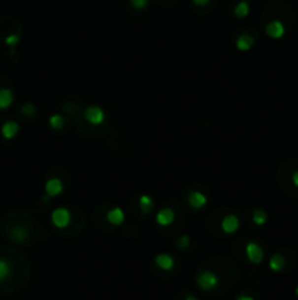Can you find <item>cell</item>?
Masks as SVG:
<instances>
[{
  "instance_id": "obj_10",
  "label": "cell",
  "mask_w": 298,
  "mask_h": 300,
  "mask_svg": "<svg viewBox=\"0 0 298 300\" xmlns=\"http://www.w3.org/2000/svg\"><path fill=\"white\" fill-rule=\"evenodd\" d=\"M154 263L161 269V271H172L175 266V259L171 257L170 254H158L154 258Z\"/></svg>"
},
{
  "instance_id": "obj_6",
  "label": "cell",
  "mask_w": 298,
  "mask_h": 300,
  "mask_svg": "<svg viewBox=\"0 0 298 300\" xmlns=\"http://www.w3.org/2000/svg\"><path fill=\"white\" fill-rule=\"evenodd\" d=\"M244 252H246L247 259H249L252 263H255V265H260V263L263 262V259H265V251H263V248H262L259 243H256V242L247 243Z\"/></svg>"
},
{
  "instance_id": "obj_28",
  "label": "cell",
  "mask_w": 298,
  "mask_h": 300,
  "mask_svg": "<svg viewBox=\"0 0 298 300\" xmlns=\"http://www.w3.org/2000/svg\"><path fill=\"white\" fill-rule=\"evenodd\" d=\"M235 300H255V298L250 296V295H240V296H237Z\"/></svg>"
},
{
  "instance_id": "obj_3",
  "label": "cell",
  "mask_w": 298,
  "mask_h": 300,
  "mask_svg": "<svg viewBox=\"0 0 298 300\" xmlns=\"http://www.w3.org/2000/svg\"><path fill=\"white\" fill-rule=\"evenodd\" d=\"M85 120L92 126H101L105 122V112L99 106H88L84 110Z\"/></svg>"
},
{
  "instance_id": "obj_25",
  "label": "cell",
  "mask_w": 298,
  "mask_h": 300,
  "mask_svg": "<svg viewBox=\"0 0 298 300\" xmlns=\"http://www.w3.org/2000/svg\"><path fill=\"white\" fill-rule=\"evenodd\" d=\"M21 112H22V114H24V116H28V117H30V116H34V114H35L37 109H35V106H34V104L28 103V104L22 106Z\"/></svg>"
},
{
  "instance_id": "obj_9",
  "label": "cell",
  "mask_w": 298,
  "mask_h": 300,
  "mask_svg": "<svg viewBox=\"0 0 298 300\" xmlns=\"http://www.w3.org/2000/svg\"><path fill=\"white\" fill-rule=\"evenodd\" d=\"M174 220H175V213L168 207L161 208L155 215V221L160 227H168L174 223Z\"/></svg>"
},
{
  "instance_id": "obj_4",
  "label": "cell",
  "mask_w": 298,
  "mask_h": 300,
  "mask_svg": "<svg viewBox=\"0 0 298 300\" xmlns=\"http://www.w3.org/2000/svg\"><path fill=\"white\" fill-rule=\"evenodd\" d=\"M65 190V185L59 177H50L45 180L44 183V192H45V199L50 198H56L59 195H62Z\"/></svg>"
},
{
  "instance_id": "obj_1",
  "label": "cell",
  "mask_w": 298,
  "mask_h": 300,
  "mask_svg": "<svg viewBox=\"0 0 298 300\" xmlns=\"http://www.w3.org/2000/svg\"><path fill=\"white\" fill-rule=\"evenodd\" d=\"M196 286L202 292H213L219 286V277L212 269H202L196 275Z\"/></svg>"
},
{
  "instance_id": "obj_5",
  "label": "cell",
  "mask_w": 298,
  "mask_h": 300,
  "mask_svg": "<svg viewBox=\"0 0 298 300\" xmlns=\"http://www.w3.org/2000/svg\"><path fill=\"white\" fill-rule=\"evenodd\" d=\"M265 33H266V36H267L269 38H272V40H281V38L287 34V28H285V25H284L282 21L273 19V21H270V22L266 24Z\"/></svg>"
},
{
  "instance_id": "obj_13",
  "label": "cell",
  "mask_w": 298,
  "mask_h": 300,
  "mask_svg": "<svg viewBox=\"0 0 298 300\" xmlns=\"http://www.w3.org/2000/svg\"><path fill=\"white\" fill-rule=\"evenodd\" d=\"M15 95L9 88H0V110H7L13 104Z\"/></svg>"
},
{
  "instance_id": "obj_26",
  "label": "cell",
  "mask_w": 298,
  "mask_h": 300,
  "mask_svg": "<svg viewBox=\"0 0 298 300\" xmlns=\"http://www.w3.org/2000/svg\"><path fill=\"white\" fill-rule=\"evenodd\" d=\"M196 6H199V7H202V6H206L211 0H192Z\"/></svg>"
},
{
  "instance_id": "obj_16",
  "label": "cell",
  "mask_w": 298,
  "mask_h": 300,
  "mask_svg": "<svg viewBox=\"0 0 298 300\" xmlns=\"http://www.w3.org/2000/svg\"><path fill=\"white\" fill-rule=\"evenodd\" d=\"M285 265H287L285 258L282 257V255H279V254L272 255L270 259H269V268H270L273 272H279V271H282V269L285 268Z\"/></svg>"
},
{
  "instance_id": "obj_27",
  "label": "cell",
  "mask_w": 298,
  "mask_h": 300,
  "mask_svg": "<svg viewBox=\"0 0 298 300\" xmlns=\"http://www.w3.org/2000/svg\"><path fill=\"white\" fill-rule=\"evenodd\" d=\"M291 180H293V185H294L296 188H298V170H296V172L293 173Z\"/></svg>"
},
{
  "instance_id": "obj_12",
  "label": "cell",
  "mask_w": 298,
  "mask_h": 300,
  "mask_svg": "<svg viewBox=\"0 0 298 300\" xmlns=\"http://www.w3.org/2000/svg\"><path fill=\"white\" fill-rule=\"evenodd\" d=\"M19 129L21 128H19L18 122H15V120H7V122L3 123L0 132H1V136H3L4 139L10 141V139H13V138L19 133Z\"/></svg>"
},
{
  "instance_id": "obj_8",
  "label": "cell",
  "mask_w": 298,
  "mask_h": 300,
  "mask_svg": "<svg viewBox=\"0 0 298 300\" xmlns=\"http://www.w3.org/2000/svg\"><path fill=\"white\" fill-rule=\"evenodd\" d=\"M187 202L192 208L195 210H203L208 205V196L203 192L199 190H193L192 193H189L187 196Z\"/></svg>"
},
{
  "instance_id": "obj_30",
  "label": "cell",
  "mask_w": 298,
  "mask_h": 300,
  "mask_svg": "<svg viewBox=\"0 0 298 300\" xmlns=\"http://www.w3.org/2000/svg\"><path fill=\"white\" fill-rule=\"evenodd\" d=\"M296 296H297V298H298V286H297V287H296Z\"/></svg>"
},
{
  "instance_id": "obj_24",
  "label": "cell",
  "mask_w": 298,
  "mask_h": 300,
  "mask_svg": "<svg viewBox=\"0 0 298 300\" xmlns=\"http://www.w3.org/2000/svg\"><path fill=\"white\" fill-rule=\"evenodd\" d=\"M190 243H192V239H190L189 236H181V237L175 242V246L183 251V249H187V248L190 246Z\"/></svg>"
},
{
  "instance_id": "obj_19",
  "label": "cell",
  "mask_w": 298,
  "mask_h": 300,
  "mask_svg": "<svg viewBox=\"0 0 298 300\" xmlns=\"http://www.w3.org/2000/svg\"><path fill=\"white\" fill-rule=\"evenodd\" d=\"M27 237H28V233H27V230L22 228V227H15V228L10 231V239L15 240V242H18V243L25 242Z\"/></svg>"
},
{
  "instance_id": "obj_7",
  "label": "cell",
  "mask_w": 298,
  "mask_h": 300,
  "mask_svg": "<svg viewBox=\"0 0 298 300\" xmlns=\"http://www.w3.org/2000/svg\"><path fill=\"white\" fill-rule=\"evenodd\" d=\"M240 227H241V221L235 214L225 215L221 220V230L225 234H234L240 230Z\"/></svg>"
},
{
  "instance_id": "obj_20",
  "label": "cell",
  "mask_w": 298,
  "mask_h": 300,
  "mask_svg": "<svg viewBox=\"0 0 298 300\" xmlns=\"http://www.w3.org/2000/svg\"><path fill=\"white\" fill-rule=\"evenodd\" d=\"M10 272H12V266H10L9 261L4 258H0V281L7 280Z\"/></svg>"
},
{
  "instance_id": "obj_29",
  "label": "cell",
  "mask_w": 298,
  "mask_h": 300,
  "mask_svg": "<svg viewBox=\"0 0 298 300\" xmlns=\"http://www.w3.org/2000/svg\"><path fill=\"white\" fill-rule=\"evenodd\" d=\"M184 300H198V298H196V296H193V295H187Z\"/></svg>"
},
{
  "instance_id": "obj_11",
  "label": "cell",
  "mask_w": 298,
  "mask_h": 300,
  "mask_svg": "<svg viewBox=\"0 0 298 300\" xmlns=\"http://www.w3.org/2000/svg\"><path fill=\"white\" fill-rule=\"evenodd\" d=\"M125 220H126V214H125L123 208H120V207H113V208L107 213V221H108L111 225H114V227L122 225V224L125 223Z\"/></svg>"
},
{
  "instance_id": "obj_14",
  "label": "cell",
  "mask_w": 298,
  "mask_h": 300,
  "mask_svg": "<svg viewBox=\"0 0 298 300\" xmlns=\"http://www.w3.org/2000/svg\"><path fill=\"white\" fill-rule=\"evenodd\" d=\"M253 45H255V38L249 34H241L235 40V47L240 51H249V50H252Z\"/></svg>"
},
{
  "instance_id": "obj_23",
  "label": "cell",
  "mask_w": 298,
  "mask_h": 300,
  "mask_svg": "<svg viewBox=\"0 0 298 300\" xmlns=\"http://www.w3.org/2000/svg\"><path fill=\"white\" fill-rule=\"evenodd\" d=\"M129 3H130V6H132L133 9H136V10H143V9L148 7L149 0H129Z\"/></svg>"
},
{
  "instance_id": "obj_17",
  "label": "cell",
  "mask_w": 298,
  "mask_h": 300,
  "mask_svg": "<svg viewBox=\"0 0 298 300\" xmlns=\"http://www.w3.org/2000/svg\"><path fill=\"white\" fill-rule=\"evenodd\" d=\"M139 207H140L142 213L149 214V213L154 210L155 204H154V199H152L149 195H140V196H139Z\"/></svg>"
},
{
  "instance_id": "obj_21",
  "label": "cell",
  "mask_w": 298,
  "mask_h": 300,
  "mask_svg": "<svg viewBox=\"0 0 298 300\" xmlns=\"http://www.w3.org/2000/svg\"><path fill=\"white\" fill-rule=\"evenodd\" d=\"M253 223H255L256 225H259V227L265 225L267 223V214L263 210L257 208L255 213H253Z\"/></svg>"
},
{
  "instance_id": "obj_2",
  "label": "cell",
  "mask_w": 298,
  "mask_h": 300,
  "mask_svg": "<svg viewBox=\"0 0 298 300\" xmlns=\"http://www.w3.org/2000/svg\"><path fill=\"white\" fill-rule=\"evenodd\" d=\"M50 220H51V224L56 228L63 230V228H67L70 225V223H72V213L66 207H59V208H56V210L51 211Z\"/></svg>"
},
{
  "instance_id": "obj_18",
  "label": "cell",
  "mask_w": 298,
  "mask_h": 300,
  "mask_svg": "<svg viewBox=\"0 0 298 300\" xmlns=\"http://www.w3.org/2000/svg\"><path fill=\"white\" fill-rule=\"evenodd\" d=\"M65 123H66V119L63 114H51L50 119H48V125L53 130H60V129L65 128Z\"/></svg>"
},
{
  "instance_id": "obj_22",
  "label": "cell",
  "mask_w": 298,
  "mask_h": 300,
  "mask_svg": "<svg viewBox=\"0 0 298 300\" xmlns=\"http://www.w3.org/2000/svg\"><path fill=\"white\" fill-rule=\"evenodd\" d=\"M19 40H21L19 34H10V36H7V37L4 38V44H6L9 48H15V47L18 45V43H19Z\"/></svg>"
},
{
  "instance_id": "obj_15",
  "label": "cell",
  "mask_w": 298,
  "mask_h": 300,
  "mask_svg": "<svg viewBox=\"0 0 298 300\" xmlns=\"http://www.w3.org/2000/svg\"><path fill=\"white\" fill-rule=\"evenodd\" d=\"M234 16L238 19H244L250 15V3L247 0H240L235 6H234Z\"/></svg>"
}]
</instances>
